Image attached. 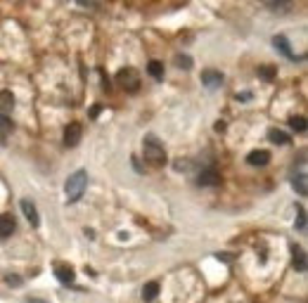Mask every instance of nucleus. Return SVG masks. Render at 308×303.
<instances>
[{"mask_svg": "<svg viewBox=\"0 0 308 303\" xmlns=\"http://www.w3.org/2000/svg\"><path fill=\"white\" fill-rule=\"evenodd\" d=\"M142 147H145V159H147L152 166H164V164H166V149H164V142H161L154 133H147V135H145Z\"/></svg>", "mask_w": 308, "mask_h": 303, "instance_id": "nucleus-1", "label": "nucleus"}, {"mask_svg": "<svg viewBox=\"0 0 308 303\" xmlns=\"http://www.w3.org/2000/svg\"><path fill=\"white\" fill-rule=\"evenodd\" d=\"M201 83H204L206 88H218V85L223 83V74L216 71V69H206V71L201 74Z\"/></svg>", "mask_w": 308, "mask_h": 303, "instance_id": "nucleus-5", "label": "nucleus"}, {"mask_svg": "<svg viewBox=\"0 0 308 303\" xmlns=\"http://www.w3.org/2000/svg\"><path fill=\"white\" fill-rule=\"evenodd\" d=\"M85 187H88V173L83 171H76L71 173L67 178V185H64V190H67V199L69 201H79L83 197V192H85Z\"/></svg>", "mask_w": 308, "mask_h": 303, "instance_id": "nucleus-2", "label": "nucleus"}, {"mask_svg": "<svg viewBox=\"0 0 308 303\" xmlns=\"http://www.w3.org/2000/svg\"><path fill=\"white\" fill-rule=\"evenodd\" d=\"M10 131H12V121L7 119L5 114H0V140H2L5 133H10Z\"/></svg>", "mask_w": 308, "mask_h": 303, "instance_id": "nucleus-20", "label": "nucleus"}, {"mask_svg": "<svg viewBox=\"0 0 308 303\" xmlns=\"http://www.w3.org/2000/svg\"><path fill=\"white\" fill-rule=\"evenodd\" d=\"M157 296H159V282H149V284H145L142 299H145V301H154Z\"/></svg>", "mask_w": 308, "mask_h": 303, "instance_id": "nucleus-15", "label": "nucleus"}, {"mask_svg": "<svg viewBox=\"0 0 308 303\" xmlns=\"http://www.w3.org/2000/svg\"><path fill=\"white\" fill-rule=\"evenodd\" d=\"M296 227L301 230V232H306V209L299 204L296 206Z\"/></svg>", "mask_w": 308, "mask_h": 303, "instance_id": "nucleus-17", "label": "nucleus"}, {"mask_svg": "<svg viewBox=\"0 0 308 303\" xmlns=\"http://www.w3.org/2000/svg\"><path fill=\"white\" fill-rule=\"evenodd\" d=\"M147 71L152 74V79H157V81H159L161 76H164V64H161V62H149Z\"/></svg>", "mask_w": 308, "mask_h": 303, "instance_id": "nucleus-18", "label": "nucleus"}, {"mask_svg": "<svg viewBox=\"0 0 308 303\" xmlns=\"http://www.w3.org/2000/svg\"><path fill=\"white\" fill-rule=\"evenodd\" d=\"M292 185H294V190L301 194V197H306L308 187H306V173H299V175H294L292 178Z\"/></svg>", "mask_w": 308, "mask_h": 303, "instance_id": "nucleus-14", "label": "nucleus"}, {"mask_svg": "<svg viewBox=\"0 0 308 303\" xmlns=\"http://www.w3.org/2000/svg\"><path fill=\"white\" fill-rule=\"evenodd\" d=\"M273 45H275V48H278V50H280V53L284 55L287 59H296L294 50H292V45H289V40L284 38V36H275V38H273Z\"/></svg>", "mask_w": 308, "mask_h": 303, "instance_id": "nucleus-9", "label": "nucleus"}, {"mask_svg": "<svg viewBox=\"0 0 308 303\" xmlns=\"http://www.w3.org/2000/svg\"><path fill=\"white\" fill-rule=\"evenodd\" d=\"M55 275H57V279L62 282V284H74V270L69 268V265H57L55 268Z\"/></svg>", "mask_w": 308, "mask_h": 303, "instance_id": "nucleus-10", "label": "nucleus"}, {"mask_svg": "<svg viewBox=\"0 0 308 303\" xmlns=\"http://www.w3.org/2000/svg\"><path fill=\"white\" fill-rule=\"evenodd\" d=\"M7 284H10V287H22V277L10 275V277H7Z\"/></svg>", "mask_w": 308, "mask_h": 303, "instance_id": "nucleus-24", "label": "nucleus"}, {"mask_svg": "<svg viewBox=\"0 0 308 303\" xmlns=\"http://www.w3.org/2000/svg\"><path fill=\"white\" fill-rule=\"evenodd\" d=\"M289 126H292V131L304 133L306 131V119H304V116H292V119H289Z\"/></svg>", "mask_w": 308, "mask_h": 303, "instance_id": "nucleus-19", "label": "nucleus"}, {"mask_svg": "<svg viewBox=\"0 0 308 303\" xmlns=\"http://www.w3.org/2000/svg\"><path fill=\"white\" fill-rule=\"evenodd\" d=\"M79 142H81V126L79 123H71V126H67V131H64V145L76 147Z\"/></svg>", "mask_w": 308, "mask_h": 303, "instance_id": "nucleus-6", "label": "nucleus"}, {"mask_svg": "<svg viewBox=\"0 0 308 303\" xmlns=\"http://www.w3.org/2000/svg\"><path fill=\"white\" fill-rule=\"evenodd\" d=\"M266 7L275 10V12H284V10H292V2H268Z\"/></svg>", "mask_w": 308, "mask_h": 303, "instance_id": "nucleus-21", "label": "nucleus"}, {"mask_svg": "<svg viewBox=\"0 0 308 303\" xmlns=\"http://www.w3.org/2000/svg\"><path fill=\"white\" fill-rule=\"evenodd\" d=\"M133 166H135V171H138V173H142V168H140V161H138V157H133Z\"/></svg>", "mask_w": 308, "mask_h": 303, "instance_id": "nucleus-26", "label": "nucleus"}, {"mask_svg": "<svg viewBox=\"0 0 308 303\" xmlns=\"http://www.w3.org/2000/svg\"><path fill=\"white\" fill-rule=\"evenodd\" d=\"M19 206H22L24 216L28 218V223L33 225V227H38V225H40V216H38V211H36V206H33L28 199H22V204H19Z\"/></svg>", "mask_w": 308, "mask_h": 303, "instance_id": "nucleus-7", "label": "nucleus"}, {"mask_svg": "<svg viewBox=\"0 0 308 303\" xmlns=\"http://www.w3.org/2000/svg\"><path fill=\"white\" fill-rule=\"evenodd\" d=\"M14 227H17V223H14L12 216H10V213H2V216H0V237L7 239L14 232Z\"/></svg>", "mask_w": 308, "mask_h": 303, "instance_id": "nucleus-8", "label": "nucleus"}, {"mask_svg": "<svg viewBox=\"0 0 308 303\" xmlns=\"http://www.w3.org/2000/svg\"><path fill=\"white\" fill-rule=\"evenodd\" d=\"M28 303H40L38 299H28Z\"/></svg>", "mask_w": 308, "mask_h": 303, "instance_id": "nucleus-27", "label": "nucleus"}, {"mask_svg": "<svg viewBox=\"0 0 308 303\" xmlns=\"http://www.w3.org/2000/svg\"><path fill=\"white\" fill-rule=\"evenodd\" d=\"M268 140L270 142H275V145H289L292 140H289V135L287 133H282V131H278V128H273V131L268 133Z\"/></svg>", "mask_w": 308, "mask_h": 303, "instance_id": "nucleus-13", "label": "nucleus"}, {"mask_svg": "<svg viewBox=\"0 0 308 303\" xmlns=\"http://www.w3.org/2000/svg\"><path fill=\"white\" fill-rule=\"evenodd\" d=\"M100 111H102V107H100V105H95L93 109H90V116H93V119H97V116H100Z\"/></svg>", "mask_w": 308, "mask_h": 303, "instance_id": "nucleus-25", "label": "nucleus"}, {"mask_svg": "<svg viewBox=\"0 0 308 303\" xmlns=\"http://www.w3.org/2000/svg\"><path fill=\"white\" fill-rule=\"evenodd\" d=\"M116 81H119L121 88L128 92H135L140 88V76L135 74V69H121L119 74H116Z\"/></svg>", "mask_w": 308, "mask_h": 303, "instance_id": "nucleus-3", "label": "nucleus"}, {"mask_svg": "<svg viewBox=\"0 0 308 303\" xmlns=\"http://www.w3.org/2000/svg\"><path fill=\"white\" fill-rule=\"evenodd\" d=\"M270 161V154L266 149H258V152H252L249 157H247V164H252V166H266Z\"/></svg>", "mask_w": 308, "mask_h": 303, "instance_id": "nucleus-11", "label": "nucleus"}, {"mask_svg": "<svg viewBox=\"0 0 308 303\" xmlns=\"http://www.w3.org/2000/svg\"><path fill=\"white\" fill-rule=\"evenodd\" d=\"M197 183H199L201 187H214V185L221 183V173L216 171V168H204V171L199 173V178H197Z\"/></svg>", "mask_w": 308, "mask_h": 303, "instance_id": "nucleus-4", "label": "nucleus"}, {"mask_svg": "<svg viewBox=\"0 0 308 303\" xmlns=\"http://www.w3.org/2000/svg\"><path fill=\"white\" fill-rule=\"evenodd\" d=\"M12 107H14L12 92H10V90H2V92H0V109H5V111H12ZM5 111H2V114H5Z\"/></svg>", "mask_w": 308, "mask_h": 303, "instance_id": "nucleus-16", "label": "nucleus"}, {"mask_svg": "<svg viewBox=\"0 0 308 303\" xmlns=\"http://www.w3.org/2000/svg\"><path fill=\"white\" fill-rule=\"evenodd\" d=\"M258 74H261L266 81H270V79H273V74H275V69H273V66H261V69H258Z\"/></svg>", "mask_w": 308, "mask_h": 303, "instance_id": "nucleus-22", "label": "nucleus"}, {"mask_svg": "<svg viewBox=\"0 0 308 303\" xmlns=\"http://www.w3.org/2000/svg\"><path fill=\"white\" fill-rule=\"evenodd\" d=\"M292 253H294V268L299 270V273H304L306 270V253L301 251V247H292Z\"/></svg>", "mask_w": 308, "mask_h": 303, "instance_id": "nucleus-12", "label": "nucleus"}, {"mask_svg": "<svg viewBox=\"0 0 308 303\" xmlns=\"http://www.w3.org/2000/svg\"><path fill=\"white\" fill-rule=\"evenodd\" d=\"M175 64L183 66V69H190V66H192V59H190V57H185V55H180V57L175 59Z\"/></svg>", "mask_w": 308, "mask_h": 303, "instance_id": "nucleus-23", "label": "nucleus"}]
</instances>
